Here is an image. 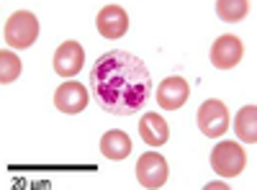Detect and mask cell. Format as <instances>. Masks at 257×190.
Instances as JSON below:
<instances>
[{
    "label": "cell",
    "mask_w": 257,
    "mask_h": 190,
    "mask_svg": "<svg viewBox=\"0 0 257 190\" xmlns=\"http://www.w3.org/2000/svg\"><path fill=\"white\" fill-rule=\"evenodd\" d=\"M90 95L111 116H137L149 105L152 75L147 65L123 49L100 54L90 67Z\"/></svg>",
    "instance_id": "1"
},
{
    "label": "cell",
    "mask_w": 257,
    "mask_h": 190,
    "mask_svg": "<svg viewBox=\"0 0 257 190\" xmlns=\"http://www.w3.org/2000/svg\"><path fill=\"white\" fill-rule=\"evenodd\" d=\"M3 39L11 49H29L39 39V18L31 11H16L3 26Z\"/></svg>",
    "instance_id": "2"
},
{
    "label": "cell",
    "mask_w": 257,
    "mask_h": 190,
    "mask_svg": "<svg viewBox=\"0 0 257 190\" xmlns=\"http://www.w3.org/2000/svg\"><path fill=\"white\" fill-rule=\"evenodd\" d=\"M247 164V154L237 141H219L211 149V167L219 177H237Z\"/></svg>",
    "instance_id": "3"
},
{
    "label": "cell",
    "mask_w": 257,
    "mask_h": 190,
    "mask_svg": "<svg viewBox=\"0 0 257 190\" xmlns=\"http://www.w3.org/2000/svg\"><path fill=\"white\" fill-rule=\"evenodd\" d=\"M196 118H198V129H201L203 136L219 139V136H224L229 131V111H226V105L221 100H216V98L206 100L198 108Z\"/></svg>",
    "instance_id": "4"
},
{
    "label": "cell",
    "mask_w": 257,
    "mask_h": 190,
    "mask_svg": "<svg viewBox=\"0 0 257 190\" xmlns=\"http://www.w3.org/2000/svg\"><path fill=\"white\" fill-rule=\"evenodd\" d=\"M137 180L142 187H149V190H157L167 182V175H170V167H167V159L157 152H147L139 157L137 162Z\"/></svg>",
    "instance_id": "5"
},
{
    "label": "cell",
    "mask_w": 257,
    "mask_h": 190,
    "mask_svg": "<svg viewBox=\"0 0 257 190\" xmlns=\"http://www.w3.org/2000/svg\"><path fill=\"white\" fill-rule=\"evenodd\" d=\"M88 88L82 85V82L77 80H67V82H62V85L57 88L54 93V105H57V111L62 113H82L85 108H88Z\"/></svg>",
    "instance_id": "6"
},
{
    "label": "cell",
    "mask_w": 257,
    "mask_h": 190,
    "mask_svg": "<svg viewBox=\"0 0 257 190\" xmlns=\"http://www.w3.org/2000/svg\"><path fill=\"white\" fill-rule=\"evenodd\" d=\"M244 47L234 34H224L211 44V65L216 70H231L242 62Z\"/></svg>",
    "instance_id": "7"
},
{
    "label": "cell",
    "mask_w": 257,
    "mask_h": 190,
    "mask_svg": "<svg viewBox=\"0 0 257 190\" xmlns=\"http://www.w3.org/2000/svg\"><path fill=\"white\" fill-rule=\"evenodd\" d=\"M82 65H85V49L72 39L59 44V49L54 52V72L64 80L80 75Z\"/></svg>",
    "instance_id": "8"
},
{
    "label": "cell",
    "mask_w": 257,
    "mask_h": 190,
    "mask_svg": "<svg viewBox=\"0 0 257 190\" xmlns=\"http://www.w3.org/2000/svg\"><path fill=\"white\" fill-rule=\"evenodd\" d=\"M188 98H190V85H188V80H183L178 75L162 80L160 88H157V103H160V108H165V111L183 108Z\"/></svg>",
    "instance_id": "9"
},
{
    "label": "cell",
    "mask_w": 257,
    "mask_h": 190,
    "mask_svg": "<svg viewBox=\"0 0 257 190\" xmlns=\"http://www.w3.org/2000/svg\"><path fill=\"white\" fill-rule=\"evenodd\" d=\"M95 26L105 39H121L128 31V13L121 6H105L95 18Z\"/></svg>",
    "instance_id": "10"
},
{
    "label": "cell",
    "mask_w": 257,
    "mask_h": 190,
    "mask_svg": "<svg viewBox=\"0 0 257 190\" xmlns=\"http://www.w3.org/2000/svg\"><path fill=\"white\" fill-rule=\"evenodd\" d=\"M139 136H142V141L149 144V146H162V144L167 141V136H170V126H167V121H165L162 116L147 113V116H142V121H139Z\"/></svg>",
    "instance_id": "11"
},
{
    "label": "cell",
    "mask_w": 257,
    "mask_h": 190,
    "mask_svg": "<svg viewBox=\"0 0 257 190\" xmlns=\"http://www.w3.org/2000/svg\"><path fill=\"white\" fill-rule=\"evenodd\" d=\"M100 152L105 159L121 162L132 154V139H128V134H123L118 129H111L100 136Z\"/></svg>",
    "instance_id": "12"
},
{
    "label": "cell",
    "mask_w": 257,
    "mask_h": 190,
    "mask_svg": "<svg viewBox=\"0 0 257 190\" xmlns=\"http://www.w3.org/2000/svg\"><path fill=\"white\" fill-rule=\"evenodd\" d=\"M234 134H237L244 144H254L257 141V105H244L234 118Z\"/></svg>",
    "instance_id": "13"
},
{
    "label": "cell",
    "mask_w": 257,
    "mask_h": 190,
    "mask_svg": "<svg viewBox=\"0 0 257 190\" xmlns=\"http://www.w3.org/2000/svg\"><path fill=\"white\" fill-rule=\"evenodd\" d=\"M216 13H219L221 21H226V24H237V21H242L249 13V3L247 0H219Z\"/></svg>",
    "instance_id": "14"
},
{
    "label": "cell",
    "mask_w": 257,
    "mask_h": 190,
    "mask_svg": "<svg viewBox=\"0 0 257 190\" xmlns=\"http://www.w3.org/2000/svg\"><path fill=\"white\" fill-rule=\"evenodd\" d=\"M21 75V59L18 54H13L11 49H3L0 52V82L3 85H11V82H16Z\"/></svg>",
    "instance_id": "15"
}]
</instances>
